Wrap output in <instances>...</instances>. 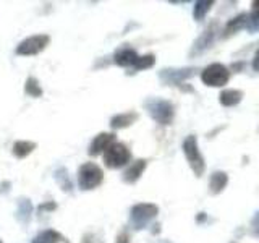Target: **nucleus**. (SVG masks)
<instances>
[{"label":"nucleus","mask_w":259,"mask_h":243,"mask_svg":"<svg viewBox=\"0 0 259 243\" xmlns=\"http://www.w3.org/2000/svg\"><path fill=\"white\" fill-rule=\"evenodd\" d=\"M76 178H78V188L81 191H93L102 185L104 170L99 164L88 160L78 167Z\"/></svg>","instance_id":"obj_3"},{"label":"nucleus","mask_w":259,"mask_h":243,"mask_svg":"<svg viewBox=\"0 0 259 243\" xmlns=\"http://www.w3.org/2000/svg\"><path fill=\"white\" fill-rule=\"evenodd\" d=\"M138 120H140V113L136 110H126V112H120V113H115L113 117H110L109 125L112 128V132L115 133L118 130L130 128L132 125H135Z\"/></svg>","instance_id":"obj_13"},{"label":"nucleus","mask_w":259,"mask_h":243,"mask_svg":"<svg viewBox=\"0 0 259 243\" xmlns=\"http://www.w3.org/2000/svg\"><path fill=\"white\" fill-rule=\"evenodd\" d=\"M138 51L130 44H120L115 51H113V55H112V60L113 63L117 65L120 68H132L135 62L138 60Z\"/></svg>","instance_id":"obj_10"},{"label":"nucleus","mask_w":259,"mask_h":243,"mask_svg":"<svg viewBox=\"0 0 259 243\" xmlns=\"http://www.w3.org/2000/svg\"><path fill=\"white\" fill-rule=\"evenodd\" d=\"M182 149L185 154V159L188 162L190 169L196 178H201L206 172V159L202 156L198 144V136L196 135H188L182 143Z\"/></svg>","instance_id":"obj_4"},{"label":"nucleus","mask_w":259,"mask_h":243,"mask_svg":"<svg viewBox=\"0 0 259 243\" xmlns=\"http://www.w3.org/2000/svg\"><path fill=\"white\" fill-rule=\"evenodd\" d=\"M246 26H248V13H246V12L238 13L237 16H233V18H230L229 21L225 23V26H224V29H222L221 37H222V39H229V37H232L233 34H237L238 31L246 29Z\"/></svg>","instance_id":"obj_14"},{"label":"nucleus","mask_w":259,"mask_h":243,"mask_svg":"<svg viewBox=\"0 0 259 243\" xmlns=\"http://www.w3.org/2000/svg\"><path fill=\"white\" fill-rule=\"evenodd\" d=\"M198 71H201L198 67H167L159 70L157 76L160 79V83L164 86H177L180 88L185 85V81L191 79Z\"/></svg>","instance_id":"obj_7"},{"label":"nucleus","mask_w":259,"mask_h":243,"mask_svg":"<svg viewBox=\"0 0 259 243\" xmlns=\"http://www.w3.org/2000/svg\"><path fill=\"white\" fill-rule=\"evenodd\" d=\"M143 109L146 113L162 127H168L175 120V105L172 101L164 99V97L149 96L143 101Z\"/></svg>","instance_id":"obj_1"},{"label":"nucleus","mask_w":259,"mask_h":243,"mask_svg":"<svg viewBox=\"0 0 259 243\" xmlns=\"http://www.w3.org/2000/svg\"><path fill=\"white\" fill-rule=\"evenodd\" d=\"M37 149V143L28 141V140H18L12 146V152L16 159H26L29 154H32Z\"/></svg>","instance_id":"obj_20"},{"label":"nucleus","mask_w":259,"mask_h":243,"mask_svg":"<svg viewBox=\"0 0 259 243\" xmlns=\"http://www.w3.org/2000/svg\"><path fill=\"white\" fill-rule=\"evenodd\" d=\"M159 216V206L154 202H136L130 209L128 229L141 232L156 221Z\"/></svg>","instance_id":"obj_2"},{"label":"nucleus","mask_w":259,"mask_h":243,"mask_svg":"<svg viewBox=\"0 0 259 243\" xmlns=\"http://www.w3.org/2000/svg\"><path fill=\"white\" fill-rule=\"evenodd\" d=\"M246 68V60H237V62H233L230 65V73H241V71H245Z\"/></svg>","instance_id":"obj_26"},{"label":"nucleus","mask_w":259,"mask_h":243,"mask_svg":"<svg viewBox=\"0 0 259 243\" xmlns=\"http://www.w3.org/2000/svg\"><path fill=\"white\" fill-rule=\"evenodd\" d=\"M31 243H70V240L55 229H44L32 237Z\"/></svg>","instance_id":"obj_17"},{"label":"nucleus","mask_w":259,"mask_h":243,"mask_svg":"<svg viewBox=\"0 0 259 243\" xmlns=\"http://www.w3.org/2000/svg\"><path fill=\"white\" fill-rule=\"evenodd\" d=\"M209 221V217H207V214L206 213H199L198 216H196V224H204V222H207Z\"/></svg>","instance_id":"obj_30"},{"label":"nucleus","mask_w":259,"mask_h":243,"mask_svg":"<svg viewBox=\"0 0 259 243\" xmlns=\"http://www.w3.org/2000/svg\"><path fill=\"white\" fill-rule=\"evenodd\" d=\"M199 76H201L202 85H206L209 88H224L225 85H229L232 73L227 65L214 62L202 68Z\"/></svg>","instance_id":"obj_6"},{"label":"nucleus","mask_w":259,"mask_h":243,"mask_svg":"<svg viewBox=\"0 0 259 243\" xmlns=\"http://www.w3.org/2000/svg\"><path fill=\"white\" fill-rule=\"evenodd\" d=\"M0 243H4V241H2V240H0Z\"/></svg>","instance_id":"obj_33"},{"label":"nucleus","mask_w":259,"mask_h":243,"mask_svg":"<svg viewBox=\"0 0 259 243\" xmlns=\"http://www.w3.org/2000/svg\"><path fill=\"white\" fill-rule=\"evenodd\" d=\"M57 209V202L55 201H47V202H40V205L37 206V213H54V211Z\"/></svg>","instance_id":"obj_25"},{"label":"nucleus","mask_w":259,"mask_h":243,"mask_svg":"<svg viewBox=\"0 0 259 243\" xmlns=\"http://www.w3.org/2000/svg\"><path fill=\"white\" fill-rule=\"evenodd\" d=\"M34 214V206L29 198L26 196H20L16 199V221L21 225H28Z\"/></svg>","instance_id":"obj_15"},{"label":"nucleus","mask_w":259,"mask_h":243,"mask_svg":"<svg viewBox=\"0 0 259 243\" xmlns=\"http://www.w3.org/2000/svg\"><path fill=\"white\" fill-rule=\"evenodd\" d=\"M51 36L49 34H32L26 39H23L18 46L15 47V54L20 57H34L44 52L51 44Z\"/></svg>","instance_id":"obj_9"},{"label":"nucleus","mask_w":259,"mask_h":243,"mask_svg":"<svg viewBox=\"0 0 259 243\" xmlns=\"http://www.w3.org/2000/svg\"><path fill=\"white\" fill-rule=\"evenodd\" d=\"M156 65V55L154 54H144L138 57V60L135 62V65L128 70V75H135V73H140L144 70H149Z\"/></svg>","instance_id":"obj_21"},{"label":"nucleus","mask_w":259,"mask_h":243,"mask_svg":"<svg viewBox=\"0 0 259 243\" xmlns=\"http://www.w3.org/2000/svg\"><path fill=\"white\" fill-rule=\"evenodd\" d=\"M151 233L152 235H159L160 233V224L156 222V224H152V229H151Z\"/></svg>","instance_id":"obj_31"},{"label":"nucleus","mask_w":259,"mask_h":243,"mask_svg":"<svg viewBox=\"0 0 259 243\" xmlns=\"http://www.w3.org/2000/svg\"><path fill=\"white\" fill-rule=\"evenodd\" d=\"M148 164H149V160L143 159V157L132 160L123 169V172H121V182L126 183V185L138 183L140 182V178L143 177V174L146 172V169H148Z\"/></svg>","instance_id":"obj_12"},{"label":"nucleus","mask_w":259,"mask_h":243,"mask_svg":"<svg viewBox=\"0 0 259 243\" xmlns=\"http://www.w3.org/2000/svg\"><path fill=\"white\" fill-rule=\"evenodd\" d=\"M117 141V135L113 132H101L97 133L91 143H89V148H88V154L91 157H97V156H102V154L109 149V146L113 144Z\"/></svg>","instance_id":"obj_11"},{"label":"nucleus","mask_w":259,"mask_h":243,"mask_svg":"<svg viewBox=\"0 0 259 243\" xmlns=\"http://www.w3.org/2000/svg\"><path fill=\"white\" fill-rule=\"evenodd\" d=\"M230 243H238V241H230Z\"/></svg>","instance_id":"obj_32"},{"label":"nucleus","mask_w":259,"mask_h":243,"mask_svg":"<svg viewBox=\"0 0 259 243\" xmlns=\"http://www.w3.org/2000/svg\"><path fill=\"white\" fill-rule=\"evenodd\" d=\"M251 67L256 73H259V49L254 52V57H253V62H251Z\"/></svg>","instance_id":"obj_29"},{"label":"nucleus","mask_w":259,"mask_h":243,"mask_svg":"<svg viewBox=\"0 0 259 243\" xmlns=\"http://www.w3.org/2000/svg\"><path fill=\"white\" fill-rule=\"evenodd\" d=\"M24 94L34 97V99L44 96V89L39 85V79L36 76H28L26 81H24Z\"/></svg>","instance_id":"obj_23"},{"label":"nucleus","mask_w":259,"mask_h":243,"mask_svg":"<svg viewBox=\"0 0 259 243\" xmlns=\"http://www.w3.org/2000/svg\"><path fill=\"white\" fill-rule=\"evenodd\" d=\"M54 178H55V182L57 185L60 186V190L65 191V193H73V178L68 172V169L67 167H57L54 170Z\"/></svg>","instance_id":"obj_19"},{"label":"nucleus","mask_w":259,"mask_h":243,"mask_svg":"<svg viewBox=\"0 0 259 243\" xmlns=\"http://www.w3.org/2000/svg\"><path fill=\"white\" fill-rule=\"evenodd\" d=\"M219 32H221L219 23L215 20H212L207 24V28L202 31L201 34L196 39H194V43L191 44V49H190V52H188L190 59H196V57H199V55L204 54L206 51H209V49L214 46L215 39L219 36Z\"/></svg>","instance_id":"obj_8"},{"label":"nucleus","mask_w":259,"mask_h":243,"mask_svg":"<svg viewBox=\"0 0 259 243\" xmlns=\"http://www.w3.org/2000/svg\"><path fill=\"white\" fill-rule=\"evenodd\" d=\"M130 238H132V235H130V229H128V225H126L125 229H121V232L118 233L115 243H130Z\"/></svg>","instance_id":"obj_28"},{"label":"nucleus","mask_w":259,"mask_h":243,"mask_svg":"<svg viewBox=\"0 0 259 243\" xmlns=\"http://www.w3.org/2000/svg\"><path fill=\"white\" fill-rule=\"evenodd\" d=\"M214 0H196L193 4V20L194 21H202L207 16V13L212 10Z\"/></svg>","instance_id":"obj_22"},{"label":"nucleus","mask_w":259,"mask_h":243,"mask_svg":"<svg viewBox=\"0 0 259 243\" xmlns=\"http://www.w3.org/2000/svg\"><path fill=\"white\" fill-rule=\"evenodd\" d=\"M102 160H104V166L110 170L125 169L130 162L133 160V152L130 149L128 144L121 141H115L102 154Z\"/></svg>","instance_id":"obj_5"},{"label":"nucleus","mask_w":259,"mask_h":243,"mask_svg":"<svg viewBox=\"0 0 259 243\" xmlns=\"http://www.w3.org/2000/svg\"><path fill=\"white\" fill-rule=\"evenodd\" d=\"M251 232L256 238H259V211H256L253 219H251Z\"/></svg>","instance_id":"obj_27"},{"label":"nucleus","mask_w":259,"mask_h":243,"mask_svg":"<svg viewBox=\"0 0 259 243\" xmlns=\"http://www.w3.org/2000/svg\"><path fill=\"white\" fill-rule=\"evenodd\" d=\"M227 185H229V174L224 172V170H214L212 174L209 177V193L212 196H217L221 194Z\"/></svg>","instance_id":"obj_16"},{"label":"nucleus","mask_w":259,"mask_h":243,"mask_svg":"<svg viewBox=\"0 0 259 243\" xmlns=\"http://www.w3.org/2000/svg\"><path fill=\"white\" fill-rule=\"evenodd\" d=\"M251 12L248 13V26L246 29L251 32V34H254V32H259V0H254L253 4H251Z\"/></svg>","instance_id":"obj_24"},{"label":"nucleus","mask_w":259,"mask_h":243,"mask_svg":"<svg viewBox=\"0 0 259 243\" xmlns=\"http://www.w3.org/2000/svg\"><path fill=\"white\" fill-rule=\"evenodd\" d=\"M243 97H245V93L241 91V89H224L219 94V102L224 107H237V105L243 101Z\"/></svg>","instance_id":"obj_18"}]
</instances>
